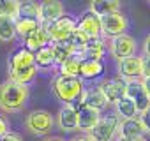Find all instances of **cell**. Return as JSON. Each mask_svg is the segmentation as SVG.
<instances>
[{"label":"cell","instance_id":"484cf974","mask_svg":"<svg viewBox=\"0 0 150 141\" xmlns=\"http://www.w3.org/2000/svg\"><path fill=\"white\" fill-rule=\"evenodd\" d=\"M16 37V23L14 18L0 16V42H11Z\"/></svg>","mask_w":150,"mask_h":141},{"label":"cell","instance_id":"44dd1931","mask_svg":"<svg viewBox=\"0 0 150 141\" xmlns=\"http://www.w3.org/2000/svg\"><path fill=\"white\" fill-rule=\"evenodd\" d=\"M104 73V65L99 60H81L80 67V78L83 80H94Z\"/></svg>","mask_w":150,"mask_h":141},{"label":"cell","instance_id":"9a60e30c","mask_svg":"<svg viewBox=\"0 0 150 141\" xmlns=\"http://www.w3.org/2000/svg\"><path fill=\"white\" fill-rule=\"evenodd\" d=\"M78 104L87 106V108L96 109V111H103V109L108 106V102H106L104 95L101 94V90H99L97 87H94V88H85Z\"/></svg>","mask_w":150,"mask_h":141},{"label":"cell","instance_id":"6da1fadb","mask_svg":"<svg viewBox=\"0 0 150 141\" xmlns=\"http://www.w3.org/2000/svg\"><path fill=\"white\" fill-rule=\"evenodd\" d=\"M30 92L28 87L20 85L13 80H7L0 85V109L4 113L21 111L28 102Z\"/></svg>","mask_w":150,"mask_h":141},{"label":"cell","instance_id":"1f68e13d","mask_svg":"<svg viewBox=\"0 0 150 141\" xmlns=\"http://www.w3.org/2000/svg\"><path fill=\"white\" fill-rule=\"evenodd\" d=\"M141 78H150V56H141Z\"/></svg>","mask_w":150,"mask_h":141},{"label":"cell","instance_id":"f546056e","mask_svg":"<svg viewBox=\"0 0 150 141\" xmlns=\"http://www.w3.org/2000/svg\"><path fill=\"white\" fill-rule=\"evenodd\" d=\"M18 13V2L16 0H0V16H7L16 20Z\"/></svg>","mask_w":150,"mask_h":141},{"label":"cell","instance_id":"cb8c5ba5","mask_svg":"<svg viewBox=\"0 0 150 141\" xmlns=\"http://www.w3.org/2000/svg\"><path fill=\"white\" fill-rule=\"evenodd\" d=\"M81 60L80 56L72 55L69 56L65 62H62L58 67H60V74L62 76H71V78H80V67H81Z\"/></svg>","mask_w":150,"mask_h":141},{"label":"cell","instance_id":"30bf717a","mask_svg":"<svg viewBox=\"0 0 150 141\" xmlns=\"http://www.w3.org/2000/svg\"><path fill=\"white\" fill-rule=\"evenodd\" d=\"M125 97L131 99L138 109V113L145 111L148 106H150V97L146 95V92L143 90L141 87V81L136 80V81H127V88H125Z\"/></svg>","mask_w":150,"mask_h":141},{"label":"cell","instance_id":"ffe728a7","mask_svg":"<svg viewBox=\"0 0 150 141\" xmlns=\"http://www.w3.org/2000/svg\"><path fill=\"white\" fill-rule=\"evenodd\" d=\"M120 11V2L118 0H94L90 4V11L92 14H96L97 18H103L106 14H111V13H117Z\"/></svg>","mask_w":150,"mask_h":141},{"label":"cell","instance_id":"ac0fdd59","mask_svg":"<svg viewBox=\"0 0 150 141\" xmlns=\"http://www.w3.org/2000/svg\"><path fill=\"white\" fill-rule=\"evenodd\" d=\"M104 53H106V46H104V41L101 37L99 39H88V42L83 48L81 58L83 60H99V62H103Z\"/></svg>","mask_w":150,"mask_h":141},{"label":"cell","instance_id":"277c9868","mask_svg":"<svg viewBox=\"0 0 150 141\" xmlns=\"http://www.w3.org/2000/svg\"><path fill=\"white\" fill-rule=\"evenodd\" d=\"M118 116L117 115H101L96 127L88 132V137L92 141H113L115 134L118 132Z\"/></svg>","mask_w":150,"mask_h":141},{"label":"cell","instance_id":"ab89813d","mask_svg":"<svg viewBox=\"0 0 150 141\" xmlns=\"http://www.w3.org/2000/svg\"><path fill=\"white\" fill-rule=\"evenodd\" d=\"M141 141H150V137H146V136H143V137H141Z\"/></svg>","mask_w":150,"mask_h":141},{"label":"cell","instance_id":"7402d4cb","mask_svg":"<svg viewBox=\"0 0 150 141\" xmlns=\"http://www.w3.org/2000/svg\"><path fill=\"white\" fill-rule=\"evenodd\" d=\"M37 73H39V69H37L35 65H30V67H25V69L9 70V80H13V81L20 83V85H25V87H27L28 83H32V81L35 80Z\"/></svg>","mask_w":150,"mask_h":141},{"label":"cell","instance_id":"8992f818","mask_svg":"<svg viewBox=\"0 0 150 141\" xmlns=\"http://www.w3.org/2000/svg\"><path fill=\"white\" fill-rule=\"evenodd\" d=\"M41 27L46 28L51 42H64V41L69 39V35L74 30H76V21L72 18H69V16H62L57 21H53L50 25H41Z\"/></svg>","mask_w":150,"mask_h":141},{"label":"cell","instance_id":"f35d334b","mask_svg":"<svg viewBox=\"0 0 150 141\" xmlns=\"http://www.w3.org/2000/svg\"><path fill=\"white\" fill-rule=\"evenodd\" d=\"M117 141H141V137H138V139H125V137H118Z\"/></svg>","mask_w":150,"mask_h":141},{"label":"cell","instance_id":"4316f807","mask_svg":"<svg viewBox=\"0 0 150 141\" xmlns=\"http://www.w3.org/2000/svg\"><path fill=\"white\" fill-rule=\"evenodd\" d=\"M50 48H51V53H53V60H55V63L57 65H60L62 62H65L69 56H72V51H71V48L67 46V42L64 41V42H51L50 44Z\"/></svg>","mask_w":150,"mask_h":141},{"label":"cell","instance_id":"d590c367","mask_svg":"<svg viewBox=\"0 0 150 141\" xmlns=\"http://www.w3.org/2000/svg\"><path fill=\"white\" fill-rule=\"evenodd\" d=\"M143 53H145V56H150V34L146 35V39L143 42Z\"/></svg>","mask_w":150,"mask_h":141},{"label":"cell","instance_id":"83f0119b","mask_svg":"<svg viewBox=\"0 0 150 141\" xmlns=\"http://www.w3.org/2000/svg\"><path fill=\"white\" fill-rule=\"evenodd\" d=\"M34 63H35L37 69H48V67H51V65L55 63V60H53V53H51V48L46 46V48L35 51V53H34Z\"/></svg>","mask_w":150,"mask_h":141},{"label":"cell","instance_id":"7c38bea8","mask_svg":"<svg viewBox=\"0 0 150 141\" xmlns=\"http://www.w3.org/2000/svg\"><path fill=\"white\" fill-rule=\"evenodd\" d=\"M58 127L64 132H74L78 130V111L76 106L72 104H64L58 111V118H57Z\"/></svg>","mask_w":150,"mask_h":141},{"label":"cell","instance_id":"5bb4252c","mask_svg":"<svg viewBox=\"0 0 150 141\" xmlns=\"http://www.w3.org/2000/svg\"><path fill=\"white\" fill-rule=\"evenodd\" d=\"M76 28L87 39H99L101 37V18H97L92 13H87L80 20V23H76Z\"/></svg>","mask_w":150,"mask_h":141},{"label":"cell","instance_id":"836d02e7","mask_svg":"<svg viewBox=\"0 0 150 141\" xmlns=\"http://www.w3.org/2000/svg\"><path fill=\"white\" fill-rule=\"evenodd\" d=\"M7 132H9V125H7L4 116H0V137H2L4 134H7Z\"/></svg>","mask_w":150,"mask_h":141},{"label":"cell","instance_id":"5b68a950","mask_svg":"<svg viewBox=\"0 0 150 141\" xmlns=\"http://www.w3.org/2000/svg\"><path fill=\"white\" fill-rule=\"evenodd\" d=\"M125 30H127V18L120 11L101 18V35L108 39H115L118 35H124Z\"/></svg>","mask_w":150,"mask_h":141},{"label":"cell","instance_id":"7a4b0ae2","mask_svg":"<svg viewBox=\"0 0 150 141\" xmlns=\"http://www.w3.org/2000/svg\"><path fill=\"white\" fill-rule=\"evenodd\" d=\"M83 90H85V87H83L81 78H71V76L60 74L53 80V94L64 104L76 106V102H80V99H81Z\"/></svg>","mask_w":150,"mask_h":141},{"label":"cell","instance_id":"4fadbf2b","mask_svg":"<svg viewBox=\"0 0 150 141\" xmlns=\"http://www.w3.org/2000/svg\"><path fill=\"white\" fill-rule=\"evenodd\" d=\"M76 111H78V130L83 134H88L96 127V123L101 116V111L90 109V108L81 106V104L76 106Z\"/></svg>","mask_w":150,"mask_h":141},{"label":"cell","instance_id":"4dcf8cb0","mask_svg":"<svg viewBox=\"0 0 150 141\" xmlns=\"http://www.w3.org/2000/svg\"><path fill=\"white\" fill-rule=\"evenodd\" d=\"M138 118H139V122H141V125H143V129H145V134L150 136V106H148L145 111H141Z\"/></svg>","mask_w":150,"mask_h":141},{"label":"cell","instance_id":"d4e9b609","mask_svg":"<svg viewBox=\"0 0 150 141\" xmlns=\"http://www.w3.org/2000/svg\"><path fill=\"white\" fill-rule=\"evenodd\" d=\"M14 23H16V35L20 34L23 39L41 28L39 20H32V18H16Z\"/></svg>","mask_w":150,"mask_h":141},{"label":"cell","instance_id":"8fae6325","mask_svg":"<svg viewBox=\"0 0 150 141\" xmlns=\"http://www.w3.org/2000/svg\"><path fill=\"white\" fill-rule=\"evenodd\" d=\"M118 73L124 81H136L141 78V56H129L118 60Z\"/></svg>","mask_w":150,"mask_h":141},{"label":"cell","instance_id":"d6986e66","mask_svg":"<svg viewBox=\"0 0 150 141\" xmlns=\"http://www.w3.org/2000/svg\"><path fill=\"white\" fill-rule=\"evenodd\" d=\"M30 65H35L34 63V53H30L28 49H18L14 55H11L9 62H7V67L9 70H18V69H25V67H30Z\"/></svg>","mask_w":150,"mask_h":141},{"label":"cell","instance_id":"d6a6232c","mask_svg":"<svg viewBox=\"0 0 150 141\" xmlns=\"http://www.w3.org/2000/svg\"><path fill=\"white\" fill-rule=\"evenodd\" d=\"M0 141H23V136L18 132H7L0 137Z\"/></svg>","mask_w":150,"mask_h":141},{"label":"cell","instance_id":"603a6c76","mask_svg":"<svg viewBox=\"0 0 150 141\" xmlns=\"http://www.w3.org/2000/svg\"><path fill=\"white\" fill-rule=\"evenodd\" d=\"M115 108H117V116H120L122 120H131V118H138L139 113L134 106V102L127 97H122L118 102H115Z\"/></svg>","mask_w":150,"mask_h":141},{"label":"cell","instance_id":"e0dca14e","mask_svg":"<svg viewBox=\"0 0 150 141\" xmlns=\"http://www.w3.org/2000/svg\"><path fill=\"white\" fill-rule=\"evenodd\" d=\"M50 44H51V41H50V35H48V32H46L44 27H41L34 34H30L28 37H25V49H28L30 53H35V51L50 46Z\"/></svg>","mask_w":150,"mask_h":141},{"label":"cell","instance_id":"74e56055","mask_svg":"<svg viewBox=\"0 0 150 141\" xmlns=\"http://www.w3.org/2000/svg\"><path fill=\"white\" fill-rule=\"evenodd\" d=\"M41 141H65L64 137H60V136H46L44 139H41Z\"/></svg>","mask_w":150,"mask_h":141},{"label":"cell","instance_id":"8d00e7d4","mask_svg":"<svg viewBox=\"0 0 150 141\" xmlns=\"http://www.w3.org/2000/svg\"><path fill=\"white\" fill-rule=\"evenodd\" d=\"M71 141H92L88 137V134H81V136H76V137H72Z\"/></svg>","mask_w":150,"mask_h":141},{"label":"cell","instance_id":"52a82bcc","mask_svg":"<svg viewBox=\"0 0 150 141\" xmlns=\"http://www.w3.org/2000/svg\"><path fill=\"white\" fill-rule=\"evenodd\" d=\"M97 88L101 90V94L104 95L106 102L110 104H115L118 102L122 97H125V88H127V81H124L120 76L117 78H108V80H103Z\"/></svg>","mask_w":150,"mask_h":141},{"label":"cell","instance_id":"2e32d148","mask_svg":"<svg viewBox=\"0 0 150 141\" xmlns=\"http://www.w3.org/2000/svg\"><path fill=\"white\" fill-rule=\"evenodd\" d=\"M145 136V129L139 122V118H131V120H120L118 123V137L125 139H138Z\"/></svg>","mask_w":150,"mask_h":141},{"label":"cell","instance_id":"3957f363","mask_svg":"<svg viewBox=\"0 0 150 141\" xmlns=\"http://www.w3.org/2000/svg\"><path fill=\"white\" fill-rule=\"evenodd\" d=\"M25 125L34 136H48L55 127V118L46 109H34L27 115Z\"/></svg>","mask_w":150,"mask_h":141},{"label":"cell","instance_id":"e575fe53","mask_svg":"<svg viewBox=\"0 0 150 141\" xmlns=\"http://www.w3.org/2000/svg\"><path fill=\"white\" fill-rule=\"evenodd\" d=\"M139 81H141V87H143V90H145V92H146V95L150 97V78H141Z\"/></svg>","mask_w":150,"mask_h":141},{"label":"cell","instance_id":"f1b7e54d","mask_svg":"<svg viewBox=\"0 0 150 141\" xmlns=\"http://www.w3.org/2000/svg\"><path fill=\"white\" fill-rule=\"evenodd\" d=\"M37 16H39V4L32 2V0H27V2H18L16 18H32V20H37Z\"/></svg>","mask_w":150,"mask_h":141},{"label":"cell","instance_id":"9c48e42d","mask_svg":"<svg viewBox=\"0 0 150 141\" xmlns=\"http://www.w3.org/2000/svg\"><path fill=\"white\" fill-rule=\"evenodd\" d=\"M64 16V4L58 0H46V2L39 4V23L41 25H50L57 21L58 18Z\"/></svg>","mask_w":150,"mask_h":141},{"label":"cell","instance_id":"ba28073f","mask_svg":"<svg viewBox=\"0 0 150 141\" xmlns=\"http://www.w3.org/2000/svg\"><path fill=\"white\" fill-rule=\"evenodd\" d=\"M110 51H111V55H113L117 60H124V58L134 56V53H136V41H134V37L129 35V34L118 35V37H115V39H111Z\"/></svg>","mask_w":150,"mask_h":141}]
</instances>
